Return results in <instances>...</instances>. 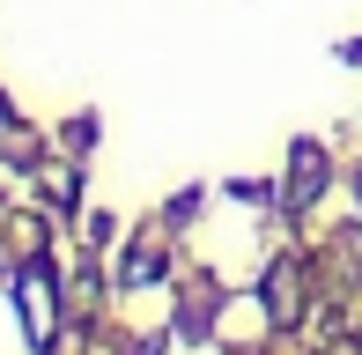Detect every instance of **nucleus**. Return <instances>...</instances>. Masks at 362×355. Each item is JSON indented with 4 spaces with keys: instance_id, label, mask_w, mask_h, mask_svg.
I'll return each mask as SVG.
<instances>
[{
    "instance_id": "1",
    "label": "nucleus",
    "mask_w": 362,
    "mask_h": 355,
    "mask_svg": "<svg viewBox=\"0 0 362 355\" xmlns=\"http://www.w3.org/2000/svg\"><path fill=\"white\" fill-rule=\"evenodd\" d=\"M15 289H23V318H30V341H52V274H45V267H23V281H15Z\"/></svg>"
},
{
    "instance_id": "2",
    "label": "nucleus",
    "mask_w": 362,
    "mask_h": 355,
    "mask_svg": "<svg viewBox=\"0 0 362 355\" xmlns=\"http://www.w3.org/2000/svg\"><path fill=\"white\" fill-rule=\"evenodd\" d=\"M318 178H325V163H318V149H296V156H288V200L303 207L310 192H318Z\"/></svg>"
}]
</instances>
